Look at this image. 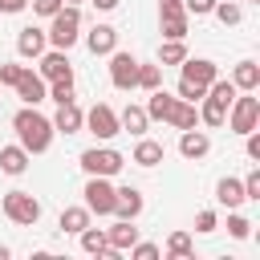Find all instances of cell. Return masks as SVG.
<instances>
[{
  "label": "cell",
  "mask_w": 260,
  "mask_h": 260,
  "mask_svg": "<svg viewBox=\"0 0 260 260\" xmlns=\"http://www.w3.org/2000/svg\"><path fill=\"white\" fill-rule=\"evenodd\" d=\"M158 20H162V37L167 41H183L187 37V8H183V0H158Z\"/></svg>",
  "instance_id": "cell-8"
},
{
  "label": "cell",
  "mask_w": 260,
  "mask_h": 260,
  "mask_svg": "<svg viewBox=\"0 0 260 260\" xmlns=\"http://www.w3.org/2000/svg\"><path fill=\"white\" fill-rule=\"evenodd\" d=\"M236 134H248V130H256L260 126V98H252V89H244V98L236 93L232 98V106H228V118H223Z\"/></svg>",
  "instance_id": "cell-3"
},
{
  "label": "cell",
  "mask_w": 260,
  "mask_h": 260,
  "mask_svg": "<svg viewBox=\"0 0 260 260\" xmlns=\"http://www.w3.org/2000/svg\"><path fill=\"white\" fill-rule=\"evenodd\" d=\"M0 171L4 175H24L28 171V150L16 142V146H0Z\"/></svg>",
  "instance_id": "cell-18"
},
{
  "label": "cell",
  "mask_w": 260,
  "mask_h": 260,
  "mask_svg": "<svg viewBox=\"0 0 260 260\" xmlns=\"http://www.w3.org/2000/svg\"><path fill=\"white\" fill-rule=\"evenodd\" d=\"M207 93H211L215 102H223V106H232V98H236V85H232V81H223V77H215V81L207 85Z\"/></svg>",
  "instance_id": "cell-33"
},
{
  "label": "cell",
  "mask_w": 260,
  "mask_h": 260,
  "mask_svg": "<svg viewBox=\"0 0 260 260\" xmlns=\"http://www.w3.org/2000/svg\"><path fill=\"white\" fill-rule=\"evenodd\" d=\"M89 4H93V8H98V12H114V8H118V4H122V0H89Z\"/></svg>",
  "instance_id": "cell-45"
},
{
  "label": "cell",
  "mask_w": 260,
  "mask_h": 260,
  "mask_svg": "<svg viewBox=\"0 0 260 260\" xmlns=\"http://www.w3.org/2000/svg\"><path fill=\"white\" fill-rule=\"evenodd\" d=\"M118 126H122V130H130V134H146V126H150L146 106H126V110L118 114Z\"/></svg>",
  "instance_id": "cell-20"
},
{
  "label": "cell",
  "mask_w": 260,
  "mask_h": 260,
  "mask_svg": "<svg viewBox=\"0 0 260 260\" xmlns=\"http://www.w3.org/2000/svg\"><path fill=\"white\" fill-rule=\"evenodd\" d=\"M207 150H211V138H207L203 130H195V126H191V130H183V134H179V154H183V158H203Z\"/></svg>",
  "instance_id": "cell-17"
},
{
  "label": "cell",
  "mask_w": 260,
  "mask_h": 260,
  "mask_svg": "<svg viewBox=\"0 0 260 260\" xmlns=\"http://www.w3.org/2000/svg\"><path fill=\"white\" fill-rule=\"evenodd\" d=\"M85 207H89V215L98 211V215H114V183L106 179V175H89V183H85Z\"/></svg>",
  "instance_id": "cell-6"
},
{
  "label": "cell",
  "mask_w": 260,
  "mask_h": 260,
  "mask_svg": "<svg viewBox=\"0 0 260 260\" xmlns=\"http://www.w3.org/2000/svg\"><path fill=\"white\" fill-rule=\"evenodd\" d=\"M134 162H138V167H158V162H162V142H154V138H138V146H134Z\"/></svg>",
  "instance_id": "cell-26"
},
{
  "label": "cell",
  "mask_w": 260,
  "mask_h": 260,
  "mask_svg": "<svg viewBox=\"0 0 260 260\" xmlns=\"http://www.w3.org/2000/svg\"><path fill=\"white\" fill-rule=\"evenodd\" d=\"M81 122H85L81 106H77V102H61V106H57V118H53V130H57V134H77Z\"/></svg>",
  "instance_id": "cell-16"
},
{
  "label": "cell",
  "mask_w": 260,
  "mask_h": 260,
  "mask_svg": "<svg viewBox=\"0 0 260 260\" xmlns=\"http://www.w3.org/2000/svg\"><path fill=\"white\" fill-rule=\"evenodd\" d=\"M138 85L142 89H158L162 85V65H142L138 61Z\"/></svg>",
  "instance_id": "cell-32"
},
{
  "label": "cell",
  "mask_w": 260,
  "mask_h": 260,
  "mask_svg": "<svg viewBox=\"0 0 260 260\" xmlns=\"http://www.w3.org/2000/svg\"><path fill=\"white\" fill-rule=\"evenodd\" d=\"M215 223H219V219H215V211H207V207L195 215V232H215Z\"/></svg>",
  "instance_id": "cell-41"
},
{
  "label": "cell",
  "mask_w": 260,
  "mask_h": 260,
  "mask_svg": "<svg viewBox=\"0 0 260 260\" xmlns=\"http://www.w3.org/2000/svg\"><path fill=\"white\" fill-rule=\"evenodd\" d=\"M232 85H236V89H256V85H260V65H256V61H240V65L232 69Z\"/></svg>",
  "instance_id": "cell-24"
},
{
  "label": "cell",
  "mask_w": 260,
  "mask_h": 260,
  "mask_svg": "<svg viewBox=\"0 0 260 260\" xmlns=\"http://www.w3.org/2000/svg\"><path fill=\"white\" fill-rule=\"evenodd\" d=\"M179 65H183V81H191V85H199V89H207V85L219 77L215 61H207V57H183Z\"/></svg>",
  "instance_id": "cell-11"
},
{
  "label": "cell",
  "mask_w": 260,
  "mask_h": 260,
  "mask_svg": "<svg viewBox=\"0 0 260 260\" xmlns=\"http://www.w3.org/2000/svg\"><path fill=\"white\" fill-rule=\"evenodd\" d=\"M167 256H175V260H191V256H195L191 236H187V232H171V240H167Z\"/></svg>",
  "instance_id": "cell-29"
},
{
  "label": "cell",
  "mask_w": 260,
  "mask_h": 260,
  "mask_svg": "<svg viewBox=\"0 0 260 260\" xmlns=\"http://www.w3.org/2000/svg\"><path fill=\"white\" fill-rule=\"evenodd\" d=\"M4 215L20 228H32L41 219V199H32L28 191H8L4 195Z\"/></svg>",
  "instance_id": "cell-5"
},
{
  "label": "cell",
  "mask_w": 260,
  "mask_h": 260,
  "mask_svg": "<svg viewBox=\"0 0 260 260\" xmlns=\"http://www.w3.org/2000/svg\"><path fill=\"white\" fill-rule=\"evenodd\" d=\"M81 126H85V130H89L98 142H110L114 134H122V126H118V114H114L106 102H98V106L85 114V122H81Z\"/></svg>",
  "instance_id": "cell-7"
},
{
  "label": "cell",
  "mask_w": 260,
  "mask_h": 260,
  "mask_svg": "<svg viewBox=\"0 0 260 260\" xmlns=\"http://www.w3.org/2000/svg\"><path fill=\"white\" fill-rule=\"evenodd\" d=\"M199 102H203V106H199V122H203V126H223V118H228V106H223V102H215L211 93H203Z\"/></svg>",
  "instance_id": "cell-25"
},
{
  "label": "cell",
  "mask_w": 260,
  "mask_h": 260,
  "mask_svg": "<svg viewBox=\"0 0 260 260\" xmlns=\"http://www.w3.org/2000/svg\"><path fill=\"white\" fill-rule=\"evenodd\" d=\"M203 93H207V89H199V85H191V81L179 77V98H183V102H199Z\"/></svg>",
  "instance_id": "cell-39"
},
{
  "label": "cell",
  "mask_w": 260,
  "mask_h": 260,
  "mask_svg": "<svg viewBox=\"0 0 260 260\" xmlns=\"http://www.w3.org/2000/svg\"><path fill=\"white\" fill-rule=\"evenodd\" d=\"M110 81H114V89H134L138 85V61L130 57V53H110Z\"/></svg>",
  "instance_id": "cell-9"
},
{
  "label": "cell",
  "mask_w": 260,
  "mask_h": 260,
  "mask_svg": "<svg viewBox=\"0 0 260 260\" xmlns=\"http://www.w3.org/2000/svg\"><path fill=\"white\" fill-rule=\"evenodd\" d=\"M37 61H41V77H45V81H73V65H69L65 49H49V53H41Z\"/></svg>",
  "instance_id": "cell-10"
},
{
  "label": "cell",
  "mask_w": 260,
  "mask_h": 260,
  "mask_svg": "<svg viewBox=\"0 0 260 260\" xmlns=\"http://www.w3.org/2000/svg\"><path fill=\"white\" fill-rule=\"evenodd\" d=\"M20 69H24V65H12V61H0V85H16V81H20Z\"/></svg>",
  "instance_id": "cell-37"
},
{
  "label": "cell",
  "mask_w": 260,
  "mask_h": 260,
  "mask_svg": "<svg viewBox=\"0 0 260 260\" xmlns=\"http://www.w3.org/2000/svg\"><path fill=\"white\" fill-rule=\"evenodd\" d=\"M12 89L24 98V106H37V102H45V98H49L45 77H41V73H32V69H20V81H16Z\"/></svg>",
  "instance_id": "cell-12"
},
{
  "label": "cell",
  "mask_w": 260,
  "mask_h": 260,
  "mask_svg": "<svg viewBox=\"0 0 260 260\" xmlns=\"http://www.w3.org/2000/svg\"><path fill=\"white\" fill-rule=\"evenodd\" d=\"M215 199H219L228 211L240 207V203H244V183H240V179H219V183H215Z\"/></svg>",
  "instance_id": "cell-23"
},
{
  "label": "cell",
  "mask_w": 260,
  "mask_h": 260,
  "mask_svg": "<svg viewBox=\"0 0 260 260\" xmlns=\"http://www.w3.org/2000/svg\"><path fill=\"white\" fill-rule=\"evenodd\" d=\"M183 8H187L191 16H207V12L215 8V0H183Z\"/></svg>",
  "instance_id": "cell-43"
},
{
  "label": "cell",
  "mask_w": 260,
  "mask_h": 260,
  "mask_svg": "<svg viewBox=\"0 0 260 260\" xmlns=\"http://www.w3.org/2000/svg\"><path fill=\"white\" fill-rule=\"evenodd\" d=\"M122 154L114 150V146H89V150H81V171L85 175H106V179H114L118 171H122Z\"/></svg>",
  "instance_id": "cell-4"
},
{
  "label": "cell",
  "mask_w": 260,
  "mask_h": 260,
  "mask_svg": "<svg viewBox=\"0 0 260 260\" xmlns=\"http://www.w3.org/2000/svg\"><path fill=\"white\" fill-rule=\"evenodd\" d=\"M240 183H244V199H260V171H248V179Z\"/></svg>",
  "instance_id": "cell-38"
},
{
  "label": "cell",
  "mask_w": 260,
  "mask_h": 260,
  "mask_svg": "<svg viewBox=\"0 0 260 260\" xmlns=\"http://www.w3.org/2000/svg\"><path fill=\"white\" fill-rule=\"evenodd\" d=\"M215 16H219V24H240L244 20V8L240 4H232V0H215V8H211Z\"/></svg>",
  "instance_id": "cell-30"
},
{
  "label": "cell",
  "mask_w": 260,
  "mask_h": 260,
  "mask_svg": "<svg viewBox=\"0 0 260 260\" xmlns=\"http://www.w3.org/2000/svg\"><path fill=\"white\" fill-rule=\"evenodd\" d=\"M8 256H12V252H8V248H4V244H0V260H8Z\"/></svg>",
  "instance_id": "cell-46"
},
{
  "label": "cell",
  "mask_w": 260,
  "mask_h": 260,
  "mask_svg": "<svg viewBox=\"0 0 260 260\" xmlns=\"http://www.w3.org/2000/svg\"><path fill=\"white\" fill-rule=\"evenodd\" d=\"M49 98L61 106V102H77L73 98V81H49Z\"/></svg>",
  "instance_id": "cell-35"
},
{
  "label": "cell",
  "mask_w": 260,
  "mask_h": 260,
  "mask_svg": "<svg viewBox=\"0 0 260 260\" xmlns=\"http://www.w3.org/2000/svg\"><path fill=\"white\" fill-rule=\"evenodd\" d=\"M130 256H134V260H158L162 248H158V244H138V240H134V244H130Z\"/></svg>",
  "instance_id": "cell-36"
},
{
  "label": "cell",
  "mask_w": 260,
  "mask_h": 260,
  "mask_svg": "<svg viewBox=\"0 0 260 260\" xmlns=\"http://www.w3.org/2000/svg\"><path fill=\"white\" fill-rule=\"evenodd\" d=\"M106 240H110V248H114V252H130V244L138 240V228H134V219H118V223L106 232Z\"/></svg>",
  "instance_id": "cell-19"
},
{
  "label": "cell",
  "mask_w": 260,
  "mask_h": 260,
  "mask_svg": "<svg viewBox=\"0 0 260 260\" xmlns=\"http://www.w3.org/2000/svg\"><path fill=\"white\" fill-rule=\"evenodd\" d=\"M49 49V37H45V28H37V24H24L20 32H16V53L20 57H41Z\"/></svg>",
  "instance_id": "cell-15"
},
{
  "label": "cell",
  "mask_w": 260,
  "mask_h": 260,
  "mask_svg": "<svg viewBox=\"0 0 260 260\" xmlns=\"http://www.w3.org/2000/svg\"><path fill=\"white\" fill-rule=\"evenodd\" d=\"M228 232H232L236 240H248V236H252V223H248V219H244V215L232 207V215H228Z\"/></svg>",
  "instance_id": "cell-34"
},
{
  "label": "cell",
  "mask_w": 260,
  "mask_h": 260,
  "mask_svg": "<svg viewBox=\"0 0 260 260\" xmlns=\"http://www.w3.org/2000/svg\"><path fill=\"white\" fill-rule=\"evenodd\" d=\"M175 102H179V98H171V93H167V89L158 85V89H150L146 114H150V118H158V122H167V118H171V110H175Z\"/></svg>",
  "instance_id": "cell-21"
},
{
  "label": "cell",
  "mask_w": 260,
  "mask_h": 260,
  "mask_svg": "<svg viewBox=\"0 0 260 260\" xmlns=\"http://www.w3.org/2000/svg\"><path fill=\"white\" fill-rule=\"evenodd\" d=\"M114 215L118 219H138L142 215V191L138 187H114Z\"/></svg>",
  "instance_id": "cell-13"
},
{
  "label": "cell",
  "mask_w": 260,
  "mask_h": 260,
  "mask_svg": "<svg viewBox=\"0 0 260 260\" xmlns=\"http://www.w3.org/2000/svg\"><path fill=\"white\" fill-rule=\"evenodd\" d=\"M244 138H248V146H244V150H248V158H252V162H260V126H256V130H248Z\"/></svg>",
  "instance_id": "cell-40"
},
{
  "label": "cell",
  "mask_w": 260,
  "mask_h": 260,
  "mask_svg": "<svg viewBox=\"0 0 260 260\" xmlns=\"http://www.w3.org/2000/svg\"><path fill=\"white\" fill-rule=\"evenodd\" d=\"M49 20H53V24L45 28L49 45H53V49H65V53H69V49L77 45V37H81V8H77V4H61V8H57V12L49 16Z\"/></svg>",
  "instance_id": "cell-2"
},
{
  "label": "cell",
  "mask_w": 260,
  "mask_h": 260,
  "mask_svg": "<svg viewBox=\"0 0 260 260\" xmlns=\"http://www.w3.org/2000/svg\"><path fill=\"white\" fill-rule=\"evenodd\" d=\"M24 8H28V0H0V12H8V16L24 12Z\"/></svg>",
  "instance_id": "cell-44"
},
{
  "label": "cell",
  "mask_w": 260,
  "mask_h": 260,
  "mask_svg": "<svg viewBox=\"0 0 260 260\" xmlns=\"http://www.w3.org/2000/svg\"><path fill=\"white\" fill-rule=\"evenodd\" d=\"M65 4H85V0H65Z\"/></svg>",
  "instance_id": "cell-47"
},
{
  "label": "cell",
  "mask_w": 260,
  "mask_h": 260,
  "mask_svg": "<svg viewBox=\"0 0 260 260\" xmlns=\"http://www.w3.org/2000/svg\"><path fill=\"white\" fill-rule=\"evenodd\" d=\"M77 236H81V252H89V256H102V252L110 248V240H106L102 228H81Z\"/></svg>",
  "instance_id": "cell-28"
},
{
  "label": "cell",
  "mask_w": 260,
  "mask_h": 260,
  "mask_svg": "<svg viewBox=\"0 0 260 260\" xmlns=\"http://www.w3.org/2000/svg\"><path fill=\"white\" fill-rule=\"evenodd\" d=\"M85 45H89L93 57H110V53L118 49V28H114V24H93L89 37H85Z\"/></svg>",
  "instance_id": "cell-14"
},
{
  "label": "cell",
  "mask_w": 260,
  "mask_h": 260,
  "mask_svg": "<svg viewBox=\"0 0 260 260\" xmlns=\"http://www.w3.org/2000/svg\"><path fill=\"white\" fill-rule=\"evenodd\" d=\"M175 130H191V126H199V110H195V102H175V110H171V118H167Z\"/></svg>",
  "instance_id": "cell-22"
},
{
  "label": "cell",
  "mask_w": 260,
  "mask_h": 260,
  "mask_svg": "<svg viewBox=\"0 0 260 260\" xmlns=\"http://www.w3.org/2000/svg\"><path fill=\"white\" fill-rule=\"evenodd\" d=\"M12 130H16V138H20V146L28 150V154H45L49 146H53V122L45 118V114H37V106H24V110H16L12 114Z\"/></svg>",
  "instance_id": "cell-1"
},
{
  "label": "cell",
  "mask_w": 260,
  "mask_h": 260,
  "mask_svg": "<svg viewBox=\"0 0 260 260\" xmlns=\"http://www.w3.org/2000/svg\"><path fill=\"white\" fill-rule=\"evenodd\" d=\"M28 4H32V12H37V16H53L65 0H28Z\"/></svg>",
  "instance_id": "cell-42"
},
{
  "label": "cell",
  "mask_w": 260,
  "mask_h": 260,
  "mask_svg": "<svg viewBox=\"0 0 260 260\" xmlns=\"http://www.w3.org/2000/svg\"><path fill=\"white\" fill-rule=\"evenodd\" d=\"M57 223H61V232H69V236H77L81 228H89V207H65Z\"/></svg>",
  "instance_id": "cell-27"
},
{
  "label": "cell",
  "mask_w": 260,
  "mask_h": 260,
  "mask_svg": "<svg viewBox=\"0 0 260 260\" xmlns=\"http://www.w3.org/2000/svg\"><path fill=\"white\" fill-rule=\"evenodd\" d=\"M183 57H187L183 41H162V49H158V65H179Z\"/></svg>",
  "instance_id": "cell-31"
}]
</instances>
